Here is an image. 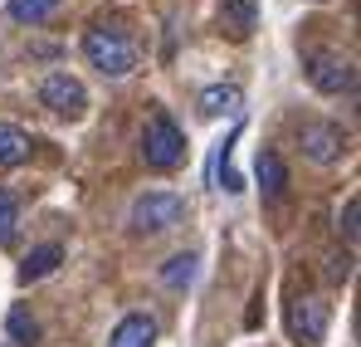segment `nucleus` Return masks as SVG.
Returning <instances> with one entry per match:
<instances>
[{
  "instance_id": "nucleus-12",
  "label": "nucleus",
  "mask_w": 361,
  "mask_h": 347,
  "mask_svg": "<svg viewBox=\"0 0 361 347\" xmlns=\"http://www.w3.org/2000/svg\"><path fill=\"white\" fill-rule=\"evenodd\" d=\"M240 103H244L240 83H210V88H200V98H195L200 117H230V113H240Z\"/></svg>"
},
{
  "instance_id": "nucleus-17",
  "label": "nucleus",
  "mask_w": 361,
  "mask_h": 347,
  "mask_svg": "<svg viewBox=\"0 0 361 347\" xmlns=\"http://www.w3.org/2000/svg\"><path fill=\"white\" fill-rule=\"evenodd\" d=\"M15 230H20V201L10 191H0V249L15 240Z\"/></svg>"
},
{
  "instance_id": "nucleus-19",
  "label": "nucleus",
  "mask_w": 361,
  "mask_h": 347,
  "mask_svg": "<svg viewBox=\"0 0 361 347\" xmlns=\"http://www.w3.org/2000/svg\"><path fill=\"white\" fill-rule=\"evenodd\" d=\"M327 279H332V284L352 279V254H332V264H327Z\"/></svg>"
},
{
  "instance_id": "nucleus-18",
  "label": "nucleus",
  "mask_w": 361,
  "mask_h": 347,
  "mask_svg": "<svg viewBox=\"0 0 361 347\" xmlns=\"http://www.w3.org/2000/svg\"><path fill=\"white\" fill-rule=\"evenodd\" d=\"M357 220H361V201L352 196V201L342 206V220H337V235H342L347 245H357Z\"/></svg>"
},
{
  "instance_id": "nucleus-2",
  "label": "nucleus",
  "mask_w": 361,
  "mask_h": 347,
  "mask_svg": "<svg viewBox=\"0 0 361 347\" xmlns=\"http://www.w3.org/2000/svg\"><path fill=\"white\" fill-rule=\"evenodd\" d=\"M142 162L157 172H176L185 162V132L176 127L171 113H152L142 127Z\"/></svg>"
},
{
  "instance_id": "nucleus-11",
  "label": "nucleus",
  "mask_w": 361,
  "mask_h": 347,
  "mask_svg": "<svg viewBox=\"0 0 361 347\" xmlns=\"http://www.w3.org/2000/svg\"><path fill=\"white\" fill-rule=\"evenodd\" d=\"M59 264H63V245H59V240H49V245H35V249L20 259V284H39V279H49Z\"/></svg>"
},
{
  "instance_id": "nucleus-15",
  "label": "nucleus",
  "mask_w": 361,
  "mask_h": 347,
  "mask_svg": "<svg viewBox=\"0 0 361 347\" xmlns=\"http://www.w3.org/2000/svg\"><path fill=\"white\" fill-rule=\"evenodd\" d=\"M5 10H10V20H20V25H39V20H49V15L59 10V0H5Z\"/></svg>"
},
{
  "instance_id": "nucleus-1",
  "label": "nucleus",
  "mask_w": 361,
  "mask_h": 347,
  "mask_svg": "<svg viewBox=\"0 0 361 347\" xmlns=\"http://www.w3.org/2000/svg\"><path fill=\"white\" fill-rule=\"evenodd\" d=\"M83 59L103 73V78H127V73H137V45H132V35L118 30V25H93L88 35H83Z\"/></svg>"
},
{
  "instance_id": "nucleus-14",
  "label": "nucleus",
  "mask_w": 361,
  "mask_h": 347,
  "mask_svg": "<svg viewBox=\"0 0 361 347\" xmlns=\"http://www.w3.org/2000/svg\"><path fill=\"white\" fill-rule=\"evenodd\" d=\"M195 264H200V259H195L190 249L171 254V259L161 264V284H166V289H176V293H185L190 284H195Z\"/></svg>"
},
{
  "instance_id": "nucleus-7",
  "label": "nucleus",
  "mask_w": 361,
  "mask_h": 347,
  "mask_svg": "<svg viewBox=\"0 0 361 347\" xmlns=\"http://www.w3.org/2000/svg\"><path fill=\"white\" fill-rule=\"evenodd\" d=\"M327 323H332V308L322 303V298H298L293 308H288V333H293V343L302 347H317L327 338Z\"/></svg>"
},
{
  "instance_id": "nucleus-9",
  "label": "nucleus",
  "mask_w": 361,
  "mask_h": 347,
  "mask_svg": "<svg viewBox=\"0 0 361 347\" xmlns=\"http://www.w3.org/2000/svg\"><path fill=\"white\" fill-rule=\"evenodd\" d=\"M157 318L152 313H127V318H118V328L108 333V347H152L157 343Z\"/></svg>"
},
{
  "instance_id": "nucleus-13",
  "label": "nucleus",
  "mask_w": 361,
  "mask_h": 347,
  "mask_svg": "<svg viewBox=\"0 0 361 347\" xmlns=\"http://www.w3.org/2000/svg\"><path fill=\"white\" fill-rule=\"evenodd\" d=\"M30 132L25 127H15V122H0V172H10V167H20V162H30Z\"/></svg>"
},
{
  "instance_id": "nucleus-6",
  "label": "nucleus",
  "mask_w": 361,
  "mask_h": 347,
  "mask_svg": "<svg viewBox=\"0 0 361 347\" xmlns=\"http://www.w3.org/2000/svg\"><path fill=\"white\" fill-rule=\"evenodd\" d=\"M39 103H44L54 117L78 122V117L88 113V88H83V83H78L68 69H59V73H49V78L39 83Z\"/></svg>"
},
{
  "instance_id": "nucleus-8",
  "label": "nucleus",
  "mask_w": 361,
  "mask_h": 347,
  "mask_svg": "<svg viewBox=\"0 0 361 347\" xmlns=\"http://www.w3.org/2000/svg\"><path fill=\"white\" fill-rule=\"evenodd\" d=\"M254 176H259V191H264L269 206H279V201L288 196V167H283L279 152H259V157H254Z\"/></svg>"
},
{
  "instance_id": "nucleus-10",
  "label": "nucleus",
  "mask_w": 361,
  "mask_h": 347,
  "mask_svg": "<svg viewBox=\"0 0 361 347\" xmlns=\"http://www.w3.org/2000/svg\"><path fill=\"white\" fill-rule=\"evenodd\" d=\"M220 30L230 40H249L259 30V0H220Z\"/></svg>"
},
{
  "instance_id": "nucleus-16",
  "label": "nucleus",
  "mask_w": 361,
  "mask_h": 347,
  "mask_svg": "<svg viewBox=\"0 0 361 347\" xmlns=\"http://www.w3.org/2000/svg\"><path fill=\"white\" fill-rule=\"evenodd\" d=\"M5 328H10V338H15L20 347H30L35 338H39V323H35V318H30L25 308H10V318H5Z\"/></svg>"
},
{
  "instance_id": "nucleus-4",
  "label": "nucleus",
  "mask_w": 361,
  "mask_h": 347,
  "mask_svg": "<svg viewBox=\"0 0 361 347\" xmlns=\"http://www.w3.org/2000/svg\"><path fill=\"white\" fill-rule=\"evenodd\" d=\"M298 147H302V157H307L312 167H337V162L347 157L352 137H347V127H342V122L312 117V122H302V127H298Z\"/></svg>"
},
{
  "instance_id": "nucleus-5",
  "label": "nucleus",
  "mask_w": 361,
  "mask_h": 347,
  "mask_svg": "<svg viewBox=\"0 0 361 347\" xmlns=\"http://www.w3.org/2000/svg\"><path fill=\"white\" fill-rule=\"evenodd\" d=\"M307 83L327 98H342V93H357V64L337 49H312L307 54Z\"/></svg>"
},
{
  "instance_id": "nucleus-3",
  "label": "nucleus",
  "mask_w": 361,
  "mask_h": 347,
  "mask_svg": "<svg viewBox=\"0 0 361 347\" xmlns=\"http://www.w3.org/2000/svg\"><path fill=\"white\" fill-rule=\"evenodd\" d=\"M180 220H185V196H176V191H147L127 211L132 235H166V230H176Z\"/></svg>"
}]
</instances>
